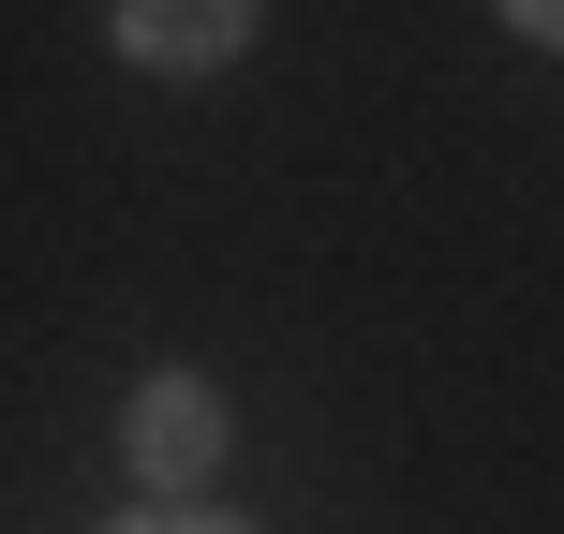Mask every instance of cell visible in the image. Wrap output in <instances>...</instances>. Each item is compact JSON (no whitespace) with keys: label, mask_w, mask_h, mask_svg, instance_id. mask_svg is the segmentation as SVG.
<instances>
[{"label":"cell","mask_w":564,"mask_h":534,"mask_svg":"<svg viewBox=\"0 0 564 534\" xmlns=\"http://www.w3.org/2000/svg\"><path fill=\"white\" fill-rule=\"evenodd\" d=\"M119 460H134L149 505H194V490L224 476V401H208V371H149V386L119 401Z\"/></svg>","instance_id":"1"},{"label":"cell","mask_w":564,"mask_h":534,"mask_svg":"<svg viewBox=\"0 0 564 534\" xmlns=\"http://www.w3.org/2000/svg\"><path fill=\"white\" fill-rule=\"evenodd\" d=\"M253 30H268V0H119L105 45L134 59V75H224Z\"/></svg>","instance_id":"2"},{"label":"cell","mask_w":564,"mask_h":534,"mask_svg":"<svg viewBox=\"0 0 564 534\" xmlns=\"http://www.w3.org/2000/svg\"><path fill=\"white\" fill-rule=\"evenodd\" d=\"M506 30H520V45H550V59H564V0H506Z\"/></svg>","instance_id":"3"},{"label":"cell","mask_w":564,"mask_h":534,"mask_svg":"<svg viewBox=\"0 0 564 534\" xmlns=\"http://www.w3.org/2000/svg\"><path fill=\"white\" fill-rule=\"evenodd\" d=\"M119 534H238V520H194V505H149V520H119Z\"/></svg>","instance_id":"4"}]
</instances>
